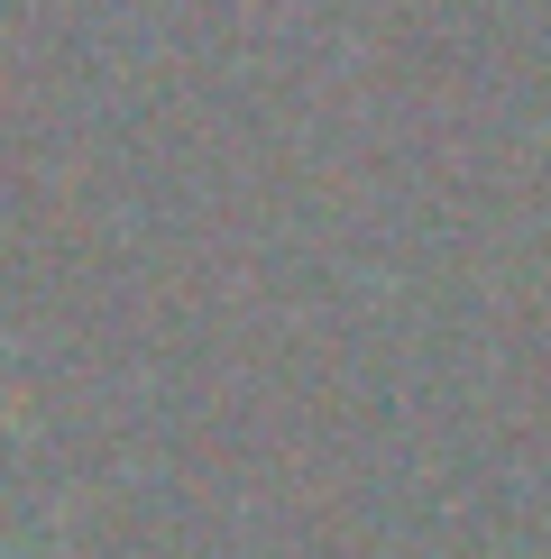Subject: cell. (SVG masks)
I'll return each mask as SVG.
<instances>
[{
    "mask_svg": "<svg viewBox=\"0 0 551 559\" xmlns=\"http://www.w3.org/2000/svg\"><path fill=\"white\" fill-rule=\"evenodd\" d=\"M0 559H19V550H0Z\"/></svg>",
    "mask_w": 551,
    "mask_h": 559,
    "instance_id": "cell-1",
    "label": "cell"
}]
</instances>
